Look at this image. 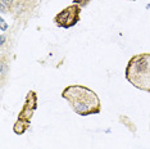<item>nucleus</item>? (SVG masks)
Returning <instances> with one entry per match:
<instances>
[{
	"label": "nucleus",
	"instance_id": "obj_5",
	"mask_svg": "<svg viewBox=\"0 0 150 149\" xmlns=\"http://www.w3.org/2000/svg\"><path fill=\"white\" fill-rule=\"evenodd\" d=\"M90 1L91 0H73V4H77V5H80L81 8H83V6H86Z\"/></svg>",
	"mask_w": 150,
	"mask_h": 149
},
{
	"label": "nucleus",
	"instance_id": "obj_4",
	"mask_svg": "<svg viewBox=\"0 0 150 149\" xmlns=\"http://www.w3.org/2000/svg\"><path fill=\"white\" fill-rule=\"evenodd\" d=\"M80 16L81 6L77 4H71L54 17V23L62 28H71L80 22Z\"/></svg>",
	"mask_w": 150,
	"mask_h": 149
},
{
	"label": "nucleus",
	"instance_id": "obj_10",
	"mask_svg": "<svg viewBox=\"0 0 150 149\" xmlns=\"http://www.w3.org/2000/svg\"><path fill=\"white\" fill-rule=\"evenodd\" d=\"M132 1H136V0H132Z\"/></svg>",
	"mask_w": 150,
	"mask_h": 149
},
{
	"label": "nucleus",
	"instance_id": "obj_2",
	"mask_svg": "<svg viewBox=\"0 0 150 149\" xmlns=\"http://www.w3.org/2000/svg\"><path fill=\"white\" fill-rule=\"evenodd\" d=\"M125 76L136 89L150 93V53H140L129 58Z\"/></svg>",
	"mask_w": 150,
	"mask_h": 149
},
{
	"label": "nucleus",
	"instance_id": "obj_7",
	"mask_svg": "<svg viewBox=\"0 0 150 149\" xmlns=\"http://www.w3.org/2000/svg\"><path fill=\"white\" fill-rule=\"evenodd\" d=\"M12 1H13V0H1V4H4V5H11Z\"/></svg>",
	"mask_w": 150,
	"mask_h": 149
},
{
	"label": "nucleus",
	"instance_id": "obj_9",
	"mask_svg": "<svg viewBox=\"0 0 150 149\" xmlns=\"http://www.w3.org/2000/svg\"><path fill=\"white\" fill-rule=\"evenodd\" d=\"M149 130H150V125H149Z\"/></svg>",
	"mask_w": 150,
	"mask_h": 149
},
{
	"label": "nucleus",
	"instance_id": "obj_6",
	"mask_svg": "<svg viewBox=\"0 0 150 149\" xmlns=\"http://www.w3.org/2000/svg\"><path fill=\"white\" fill-rule=\"evenodd\" d=\"M0 23H1V31H5V28H6V23H5V21L4 19H0Z\"/></svg>",
	"mask_w": 150,
	"mask_h": 149
},
{
	"label": "nucleus",
	"instance_id": "obj_1",
	"mask_svg": "<svg viewBox=\"0 0 150 149\" xmlns=\"http://www.w3.org/2000/svg\"><path fill=\"white\" fill-rule=\"evenodd\" d=\"M62 98L68 101L78 116H91L101 112L100 98L94 90L83 85H68L62 91Z\"/></svg>",
	"mask_w": 150,
	"mask_h": 149
},
{
	"label": "nucleus",
	"instance_id": "obj_3",
	"mask_svg": "<svg viewBox=\"0 0 150 149\" xmlns=\"http://www.w3.org/2000/svg\"><path fill=\"white\" fill-rule=\"evenodd\" d=\"M37 108V95L35 91H28L26 95L25 100V106H23L22 111L18 114V120L13 126V131L17 135H22L25 134V131L30 127L31 123V118L33 116Z\"/></svg>",
	"mask_w": 150,
	"mask_h": 149
},
{
	"label": "nucleus",
	"instance_id": "obj_8",
	"mask_svg": "<svg viewBox=\"0 0 150 149\" xmlns=\"http://www.w3.org/2000/svg\"><path fill=\"white\" fill-rule=\"evenodd\" d=\"M4 41H5V36L1 33V35H0V45H3V44H4Z\"/></svg>",
	"mask_w": 150,
	"mask_h": 149
}]
</instances>
